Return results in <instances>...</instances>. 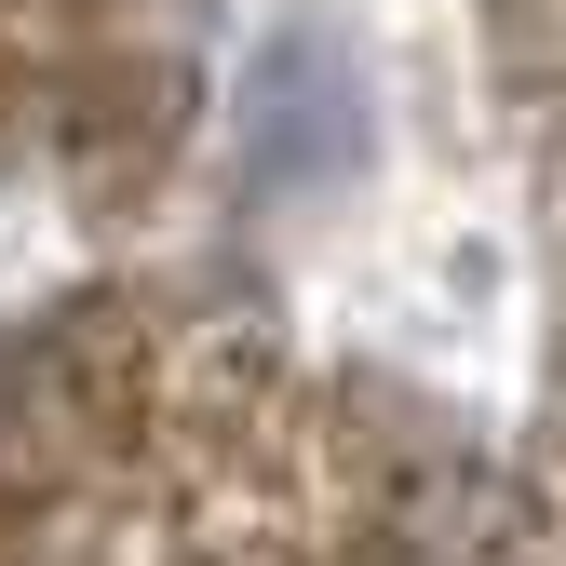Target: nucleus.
I'll return each instance as SVG.
<instances>
[{"label": "nucleus", "mask_w": 566, "mask_h": 566, "mask_svg": "<svg viewBox=\"0 0 566 566\" xmlns=\"http://www.w3.org/2000/svg\"><path fill=\"white\" fill-rule=\"evenodd\" d=\"M378 149V108H365V67L324 14H283L230 95V163L270 189V202H324L337 176H365Z\"/></svg>", "instance_id": "f257e3e1"}]
</instances>
